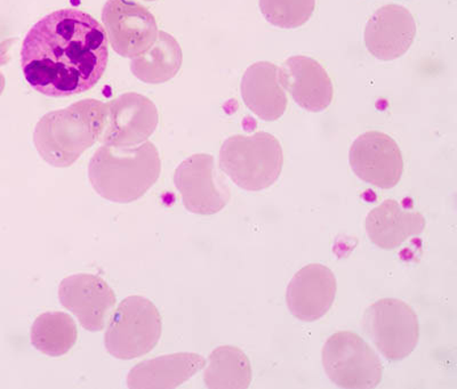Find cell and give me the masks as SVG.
Wrapping results in <instances>:
<instances>
[{
    "mask_svg": "<svg viewBox=\"0 0 457 389\" xmlns=\"http://www.w3.org/2000/svg\"><path fill=\"white\" fill-rule=\"evenodd\" d=\"M161 173V157L151 142L137 146L104 145L88 165L94 191L116 203H130L142 198L156 184Z\"/></svg>",
    "mask_w": 457,
    "mask_h": 389,
    "instance_id": "2",
    "label": "cell"
},
{
    "mask_svg": "<svg viewBox=\"0 0 457 389\" xmlns=\"http://www.w3.org/2000/svg\"><path fill=\"white\" fill-rule=\"evenodd\" d=\"M219 165L243 190H267L278 181L283 170V147L278 138L269 133L257 132L251 137L234 135L224 141Z\"/></svg>",
    "mask_w": 457,
    "mask_h": 389,
    "instance_id": "4",
    "label": "cell"
},
{
    "mask_svg": "<svg viewBox=\"0 0 457 389\" xmlns=\"http://www.w3.org/2000/svg\"><path fill=\"white\" fill-rule=\"evenodd\" d=\"M158 112L154 102L137 93L122 94L108 103V117L102 145L137 146L154 134L158 125Z\"/></svg>",
    "mask_w": 457,
    "mask_h": 389,
    "instance_id": "12",
    "label": "cell"
},
{
    "mask_svg": "<svg viewBox=\"0 0 457 389\" xmlns=\"http://www.w3.org/2000/svg\"><path fill=\"white\" fill-rule=\"evenodd\" d=\"M59 299L91 333L104 329L116 305V294L107 282L87 273L64 277L59 286Z\"/></svg>",
    "mask_w": 457,
    "mask_h": 389,
    "instance_id": "11",
    "label": "cell"
},
{
    "mask_svg": "<svg viewBox=\"0 0 457 389\" xmlns=\"http://www.w3.org/2000/svg\"><path fill=\"white\" fill-rule=\"evenodd\" d=\"M321 360L326 375L337 387L371 389L382 382L383 366L377 352L353 331L330 335Z\"/></svg>",
    "mask_w": 457,
    "mask_h": 389,
    "instance_id": "6",
    "label": "cell"
},
{
    "mask_svg": "<svg viewBox=\"0 0 457 389\" xmlns=\"http://www.w3.org/2000/svg\"><path fill=\"white\" fill-rule=\"evenodd\" d=\"M181 65V46L165 31H158L153 46L130 60L133 75L143 83L154 85L166 83L177 76Z\"/></svg>",
    "mask_w": 457,
    "mask_h": 389,
    "instance_id": "19",
    "label": "cell"
},
{
    "mask_svg": "<svg viewBox=\"0 0 457 389\" xmlns=\"http://www.w3.org/2000/svg\"><path fill=\"white\" fill-rule=\"evenodd\" d=\"M252 378L250 359L235 346L215 348L204 372V382L211 389H247Z\"/></svg>",
    "mask_w": 457,
    "mask_h": 389,
    "instance_id": "20",
    "label": "cell"
},
{
    "mask_svg": "<svg viewBox=\"0 0 457 389\" xmlns=\"http://www.w3.org/2000/svg\"><path fill=\"white\" fill-rule=\"evenodd\" d=\"M162 330L161 313L154 302L142 296H129L114 310L104 345L118 360L141 358L157 346Z\"/></svg>",
    "mask_w": 457,
    "mask_h": 389,
    "instance_id": "5",
    "label": "cell"
},
{
    "mask_svg": "<svg viewBox=\"0 0 457 389\" xmlns=\"http://www.w3.org/2000/svg\"><path fill=\"white\" fill-rule=\"evenodd\" d=\"M337 292V282L332 269L322 264H309L289 281L286 302L297 320L314 322L332 309Z\"/></svg>",
    "mask_w": 457,
    "mask_h": 389,
    "instance_id": "13",
    "label": "cell"
},
{
    "mask_svg": "<svg viewBox=\"0 0 457 389\" xmlns=\"http://www.w3.org/2000/svg\"><path fill=\"white\" fill-rule=\"evenodd\" d=\"M426 225L421 212L411 211L394 199L371 209L364 223L370 243L383 251H395L411 237L422 235Z\"/></svg>",
    "mask_w": 457,
    "mask_h": 389,
    "instance_id": "16",
    "label": "cell"
},
{
    "mask_svg": "<svg viewBox=\"0 0 457 389\" xmlns=\"http://www.w3.org/2000/svg\"><path fill=\"white\" fill-rule=\"evenodd\" d=\"M108 37L91 15L65 8L45 16L21 49L24 78L48 97H69L99 83L108 65Z\"/></svg>",
    "mask_w": 457,
    "mask_h": 389,
    "instance_id": "1",
    "label": "cell"
},
{
    "mask_svg": "<svg viewBox=\"0 0 457 389\" xmlns=\"http://www.w3.org/2000/svg\"><path fill=\"white\" fill-rule=\"evenodd\" d=\"M351 170L362 182L389 190L403 174V159L397 142L389 135L370 130L357 137L349 153Z\"/></svg>",
    "mask_w": 457,
    "mask_h": 389,
    "instance_id": "10",
    "label": "cell"
},
{
    "mask_svg": "<svg viewBox=\"0 0 457 389\" xmlns=\"http://www.w3.org/2000/svg\"><path fill=\"white\" fill-rule=\"evenodd\" d=\"M108 117V104L83 100L40 119L34 143L40 157L53 167H71L86 150L100 141Z\"/></svg>",
    "mask_w": 457,
    "mask_h": 389,
    "instance_id": "3",
    "label": "cell"
},
{
    "mask_svg": "<svg viewBox=\"0 0 457 389\" xmlns=\"http://www.w3.org/2000/svg\"><path fill=\"white\" fill-rule=\"evenodd\" d=\"M102 21L113 51L120 56L134 59L156 42V20L133 0H108L102 11Z\"/></svg>",
    "mask_w": 457,
    "mask_h": 389,
    "instance_id": "9",
    "label": "cell"
},
{
    "mask_svg": "<svg viewBox=\"0 0 457 389\" xmlns=\"http://www.w3.org/2000/svg\"><path fill=\"white\" fill-rule=\"evenodd\" d=\"M362 326L387 361L405 360L420 341L418 314L413 307L399 299H379L367 307Z\"/></svg>",
    "mask_w": 457,
    "mask_h": 389,
    "instance_id": "7",
    "label": "cell"
},
{
    "mask_svg": "<svg viewBox=\"0 0 457 389\" xmlns=\"http://www.w3.org/2000/svg\"><path fill=\"white\" fill-rule=\"evenodd\" d=\"M416 22L413 14L398 4L379 7L366 23V48L379 61H394L405 55L414 43Z\"/></svg>",
    "mask_w": 457,
    "mask_h": 389,
    "instance_id": "14",
    "label": "cell"
},
{
    "mask_svg": "<svg viewBox=\"0 0 457 389\" xmlns=\"http://www.w3.org/2000/svg\"><path fill=\"white\" fill-rule=\"evenodd\" d=\"M279 81L294 102L309 112H324L332 104V80L325 68L312 57H289L279 68Z\"/></svg>",
    "mask_w": 457,
    "mask_h": 389,
    "instance_id": "15",
    "label": "cell"
},
{
    "mask_svg": "<svg viewBox=\"0 0 457 389\" xmlns=\"http://www.w3.org/2000/svg\"><path fill=\"white\" fill-rule=\"evenodd\" d=\"M260 11L269 23L280 29L304 26L316 10V0H260Z\"/></svg>",
    "mask_w": 457,
    "mask_h": 389,
    "instance_id": "22",
    "label": "cell"
},
{
    "mask_svg": "<svg viewBox=\"0 0 457 389\" xmlns=\"http://www.w3.org/2000/svg\"><path fill=\"white\" fill-rule=\"evenodd\" d=\"M206 367V360L195 353L159 356L137 364L128 376L130 389H171L193 378Z\"/></svg>",
    "mask_w": 457,
    "mask_h": 389,
    "instance_id": "17",
    "label": "cell"
},
{
    "mask_svg": "<svg viewBox=\"0 0 457 389\" xmlns=\"http://www.w3.org/2000/svg\"><path fill=\"white\" fill-rule=\"evenodd\" d=\"M174 183L183 206L193 214H218L230 202L231 192L219 171L213 155L198 153L179 163Z\"/></svg>",
    "mask_w": 457,
    "mask_h": 389,
    "instance_id": "8",
    "label": "cell"
},
{
    "mask_svg": "<svg viewBox=\"0 0 457 389\" xmlns=\"http://www.w3.org/2000/svg\"><path fill=\"white\" fill-rule=\"evenodd\" d=\"M32 346L50 358H60L76 345L79 329L71 315L46 312L39 315L31 327Z\"/></svg>",
    "mask_w": 457,
    "mask_h": 389,
    "instance_id": "21",
    "label": "cell"
},
{
    "mask_svg": "<svg viewBox=\"0 0 457 389\" xmlns=\"http://www.w3.org/2000/svg\"><path fill=\"white\" fill-rule=\"evenodd\" d=\"M242 97L247 108L264 121H276L287 110V96L279 81V67L257 62L248 67L242 79Z\"/></svg>",
    "mask_w": 457,
    "mask_h": 389,
    "instance_id": "18",
    "label": "cell"
},
{
    "mask_svg": "<svg viewBox=\"0 0 457 389\" xmlns=\"http://www.w3.org/2000/svg\"><path fill=\"white\" fill-rule=\"evenodd\" d=\"M4 88H5V78L0 73V95H2Z\"/></svg>",
    "mask_w": 457,
    "mask_h": 389,
    "instance_id": "23",
    "label": "cell"
},
{
    "mask_svg": "<svg viewBox=\"0 0 457 389\" xmlns=\"http://www.w3.org/2000/svg\"><path fill=\"white\" fill-rule=\"evenodd\" d=\"M146 2H154V0H146Z\"/></svg>",
    "mask_w": 457,
    "mask_h": 389,
    "instance_id": "24",
    "label": "cell"
}]
</instances>
